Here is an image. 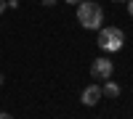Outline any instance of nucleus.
Returning <instances> with one entry per match:
<instances>
[{"instance_id":"obj_1","label":"nucleus","mask_w":133,"mask_h":119,"mask_svg":"<svg viewBox=\"0 0 133 119\" xmlns=\"http://www.w3.org/2000/svg\"><path fill=\"white\" fill-rule=\"evenodd\" d=\"M77 21L83 29H101L104 24V8L93 0H83L77 5Z\"/></svg>"},{"instance_id":"obj_2","label":"nucleus","mask_w":133,"mask_h":119,"mask_svg":"<svg viewBox=\"0 0 133 119\" xmlns=\"http://www.w3.org/2000/svg\"><path fill=\"white\" fill-rule=\"evenodd\" d=\"M96 42H98V48H101L104 53H117V50H123V45H125V32L120 27H101Z\"/></svg>"},{"instance_id":"obj_3","label":"nucleus","mask_w":133,"mask_h":119,"mask_svg":"<svg viewBox=\"0 0 133 119\" xmlns=\"http://www.w3.org/2000/svg\"><path fill=\"white\" fill-rule=\"evenodd\" d=\"M112 72H115V64H112V58H107V56H101V58H96L93 64H91V77L93 80H109L112 77Z\"/></svg>"},{"instance_id":"obj_4","label":"nucleus","mask_w":133,"mask_h":119,"mask_svg":"<svg viewBox=\"0 0 133 119\" xmlns=\"http://www.w3.org/2000/svg\"><path fill=\"white\" fill-rule=\"evenodd\" d=\"M80 101H83V106H96L101 101V85H88V88H83Z\"/></svg>"},{"instance_id":"obj_5","label":"nucleus","mask_w":133,"mask_h":119,"mask_svg":"<svg viewBox=\"0 0 133 119\" xmlns=\"http://www.w3.org/2000/svg\"><path fill=\"white\" fill-rule=\"evenodd\" d=\"M101 95H104V98H117V95H120V85L107 80V82L101 85Z\"/></svg>"},{"instance_id":"obj_6","label":"nucleus","mask_w":133,"mask_h":119,"mask_svg":"<svg viewBox=\"0 0 133 119\" xmlns=\"http://www.w3.org/2000/svg\"><path fill=\"white\" fill-rule=\"evenodd\" d=\"M5 8H8V0H0V16L5 13Z\"/></svg>"},{"instance_id":"obj_7","label":"nucleus","mask_w":133,"mask_h":119,"mask_svg":"<svg viewBox=\"0 0 133 119\" xmlns=\"http://www.w3.org/2000/svg\"><path fill=\"white\" fill-rule=\"evenodd\" d=\"M0 119H14V116H11L8 111H0Z\"/></svg>"},{"instance_id":"obj_8","label":"nucleus","mask_w":133,"mask_h":119,"mask_svg":"<svg viewBox=\"0 0 133 119\" xmlns=\"http://www.w3.org/2000/svg\"><path fill=\"white\" fill-rule=\"evenodd\" d=\"M128 13H130V19H133V0H128Z\"/></svg>"},{"instance_id":"obj_9","label":"nucleus","mask_w":133,"mask_h":119,"mask_svg":"<svg viewBox=\"0 0 133 119\" xmlns=\"http://www.w3.org/2000/svg\"><path fill=\"white\" fill-rule=\"evenodd\" d=\"M64 3H69V5H80L83 0H64Z\"/></svg>"},{"instance_id":"obj_10","label":"nucleus","mask_w":133,"mask_h":119,"mask_svg":"<svg viewBox=\"0 0 133 119\" xmlns=\"http://www.w3.org/2000/svg\"><path fill=\"white\" fill-rule=\"evenodd\" d=\"M43 5H48V8H51V5H56V0H43Z\"/></svg>"},{"instance_id":"obj_11","label":"nucleus","mask_w":133,"mask_h":119,"mask_svg":"<svg viewBox=\"0 0 133 119\" xmlns=\"http://www.w3.org/2000/svg\"><path fill=\"white\" fill-rule=\"evenodd\" d=\"M3 85H5V74L0 72V88H3Z\"/></svg>"},{"instance_id":"obj_12","label":"nucleus","mask_w":133,"mask_h":119,"mask_svg":"<svg viewBox=\"0 0 133 119\" xmlns=\"http://www.w3.org/2000/svg\"><path fill=\"white\" fill-rule=\"evenodd\" d=\"M115 3H123V0H115Z\"/></svg>"}]
</instances>
